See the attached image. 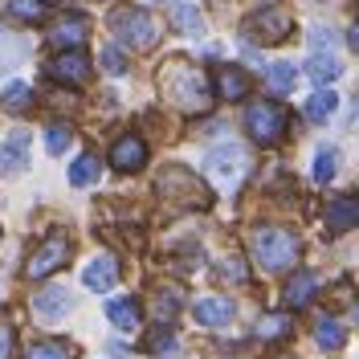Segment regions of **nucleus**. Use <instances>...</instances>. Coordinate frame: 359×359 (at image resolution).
<instances>
[{"instance_id":"b1692460","label":"nucleus","mask_w":359,"mask_h":359,"mask_svg":"<svg viewBox=\"0 0 359 359\" xmlns=\"http://www.w3.org/2000/svg\"><path fill=\"white\" fill-rule=\"evenodd\" d=\"M314 339H318V347H327V351H335V347H343V339H347V331H343V323L339 318H318L314 323Z\"/></svg>"},{"instance_id":"0eeeda50","label":"nucleus","mask_w":359,"mask_h":359,"mask_svg":"<svg viewBox=\"0 0 359 359\" xmlns=\"http://www.w3.org/2000/svg\"><path fill=\"white\" fill-rule=\"evenodd\" d=\"M290 13L286 8H262V13H253L245 21V33L253 37V41H266V45H278V41H286L290 37Z\"/></svg>"},{"instance_id":"72a5a7b5","label":"nucleus","mask_w":359,"mask_h":359,"mask_svg":"<svg viewBox=\"0 0 359 359\" xmlns=\"http://www.w3.org/2000/svg\"><path fill=\"white\" fill-rule=\"evenodd\" d=\"M45 147H49V156H62L69 147V131L66 127H49V135H45Z\"/></svg>"},{"instance_id":"e433bc0d","label":"nucleus","mask_w":359,"mask_h":359,"mask_svg":"<svg viewBox=\"0 0 359 359\" xmlns=\"http://www.w3.org/2000/svg\"><path fill=\"white\" fill-rule=\"evenodd\" d=\"M0 359H13V331L0 327Z\"/></svg>"},{"instance_id":"c756f323","label":"nucleus","mask_w":359,"mask_h":359,"mask_svg":"<svg viewBox=\"0 0 359 359\" xmlns=\"http://www.w3.org/2000/svg\"><path fill=\"white\" fill-rule=\"evenodd\" d=\"M21 57H25V41H21V37L0 33V74L13 66V62H21Z\"/></svg>"},{"instance_id":"4be33fe9","label":"nucleus","mask_w":359,"mask_h":359,"mask_svg":"<svg viewBox=\"0 0 359 359\" xmlns=\"http://www.w3.org/2000/svg\"><path fill=\"white\" fill-rule=\"evenodd\" d=\"M339 107V94L335 90H314L311 98H306V118L311 123H323V118H331Z\"/></svg>"},{"instance_id":"c85d7f7f","label":"nucleus","mask_w":359,"mask_h":359,"mask_svg":"<svg viewBox=\"0 0 359 359\" xmlns=\"http://www.w3.org/2000/svg\"><path fill=\"white\" fill-rule=\"evenodd\" d=\"M290 314H266V318H262V323H257V335L262 339H286L290 335Z\"/></svg>"},{"instance_id":"9d476101","label":"nucleus","mask_w":359,"mask_h":359,"mask_svg":"<svg viewBox=\"0 0 359 359\" xmlns=\"http://www.w3.org/2000/svg\"><path fill=\"white\" fill-rule=\"evenodd\" d=\"M90 33V21L82 13H74V17H62V21L49 29V45H57V49H78V45L86 41Z\"/></svg>"},{"instance_id":"412c9836","label":"nucleus","mask_w":359,"mask_h":359,"mask_svg":"<svg viewBox=\"0 0 359 359\" xmlns=\"http://www.w3.org/2000/svg\"><path fill=\"white\" fill-rule=\"evenodd\" d=\"M306 74H311L314 82H335L339 74H343V62H339L335 53H311Z\"/></svg>"},{"instance_id":"5701e85b","label":"nucleus","mask_w":359,"mask_h":359,"mask_svg":"<svg viewBox=\"0 0 359 359\" xmlns=\"http://www.w3.org/2000/svg\"><path fill=\"white\" fill-rule=\"evenodd\" d=\"M4 17L25 25H37L45 17V0H4Z\"/></svg>"},{"instance_id":"6ab92c4d","label":"nucleus","mask_w":359,"mask_h":359,"mask_svg":"<svg viewBox=\"0 0 359 359\" xmlns=\"http://www.w3.org/2000/svg\"><path fill=\"white\" fill-rule=\"evenodd\" d=\"M172 25H176L180 33H188V37H201L204 33V17L192 0H176L172 4Z\"/></svg>"},{"instance_id":"20e7f679","label":"nucleus","mask_w":359,"mask_h":359,"mask_svg":"<svg viewBox=\"0 0 359 359\" xmlns=\"http://www.w3.org/2000/svg\"><path fill=\"white\" fill-rule=\"evenodd\" d=\"M111 29H114V37H118L123 45H131V49H151V45L159 41V21L151 17V13H139V8L114 13Z\"/></svg>"},{"instance_id":"f8f14e48","label":"nucleus","mask_w":359,"mask_h":359,"mask_svg":"<svg viewBox=\"0 0 359 359\" xmlns=\"http://www.w3.org/2000/svg\"><path fill=\"white\" fill-rule=\"evenodd\" d=\"M118 262L114 257H94L86 269H82V282H86L90 290H98V294H107L111 286H118Z\"/></svg>"},{"instance_id":"4c0bfd02","label":"nucleus","mask_w":359,"mask_h":359,"mask_svg":"<svg viewBox=\"0 0 359 359\" xmlns=\"http://www.w3.org/2000/svg\"><path fill=\"white\" fill-rule=\"evenodd\" d=\"M347 41H351V49H359V29H351V37H347Z\"/></svg>"},{"instance_id":"aec40b11","label":"nucleus","mask_w":359,"mask_h":359,"mask_svg":"<svg viewBox=\"0 0 359 359\" xmlns=\"http://www.w3.org/2000/svg\"><path fill=\"white\" fill-rule=\"evenodd\" d=\"M33 107V86L29 82H8V86L0 90V111H13V114H21Z\"/></svg>"},{"instance_id":"dca6fc26","label":"nucleus","mask_w":359,"mask_h":359,"mask_svg":"<svg viewBox=\"0 0 359 359\" xmlns=\"http://www.w3.org/2000/svg\"><path fill=\"white\" fill-rule=\"evenodd\" d=\"M217 94L229 98V102H237V98H245L249 94V74L237 66H221L217 69Z\"/></svg>"},{"instance_id":"ddd939ff","label":"nucleus","mask_w":359,"mask_h":359,"mask_svg":"<svg viewBox=\"0 0 359 359\" xmlns=\"http://www.w3.org/2000/svg\"><path fill=\"white\" fill-rule=\"evenodd\" d=\"M29 163V135L17 131L13 143H0V176H21Z\"/></svg>"},{"instance_id":"473e14b6","label":"nucleus","mask_w":359,"mask_h":359,"mask_svg":"<svg viewBox=\"0 0 359 359\" xmlns=\"http://www.w3.org/2000/svg\"><path fill=\"white\" fill-rule=\"evenodd\" d=\"M335 41L331 29H311V53H335Z\"/></svg>"},{"instance_id":"f704fd0d","label":"nucleus","mask_w":359,"mask_h":359,"mask_svg":"<svg viewBox=\"0 0 359 359\" xmlns=\"http://www.w3.org/2000/svg\"><path fill=\"white\" fill-rule=\"evenodd\" d=\"M147 351H163V355H172V351H176V339L168 335V331H156V335L147 339Z\"/></svg>"},{"instance_id":"2f4dec72","label":"nucleus","mask_w":359,"mask_h":359,"mask_svg":"<svg viewBox=\"0 0 359 359\" xmlns=\"http://www.w3.org/2000/svg\"><path fill=\"white\" fill-rule=\"evenodd\" d=\"M102 66H107V74H114V78L127 74V57H123L118 45H107V49H102Z\"/></svg>"},{"instance_id":"f03ea898","label":"nucleus","mask_w":359,"mask_h":359,"mask_svg":"<svg viewBox=\"0 0 359 359\" xmlns=\"http://www.w3.org/2000/svg\"><path fill=\"white\" fill-rule=\"evenodd\" d=\"M298 249L302 245H298V237H294L290 229L266 224V229L253 233V257H257V266L269 269V273H286V269H294Z\"/></svg>"},{"instance_id":"423d86ee","label":"nucleus","mask_w":359,"mask_h":359,"mask_svg":"<svg viewBox=\"0 0 359 359\" xmlns=\"http://www.w3.org/2000/svg\"><path fill=\"white\" fill-rule=\"evenodd\" d=\"M69 257H74V241L62 237V233H53V237H45L41 249L29 257L25 273H29V278H49V273H57V269L66 266Z\"/></svg>"},{"instance_id":"f257e3e1","label":"nucleus","mask_w":359,"mask_h":359,"mask_svg":"<svg viewBox=\"0 0 359 359\" xmlns=\"http://www.w3.org/2000/svg\"><path fill=\"white\" fill-rule=\"evenodd\" d=\"M159 90H163V98L180 107L184 114H201L208 111V102H212V86H208V78H204L196 66H188L184 57L176 62H168V66L159 69Z\"/></svg>"},{"instance_id":"cd10ccee","label":"nucleus","mask_w":359,"mask_h":359,"mask_svg":"<svg viewBox=\"0 0 359 359\" xmlns=\"http://www.w3.org/2000/svg\"><path fill=\"white\" fill-rule=\"evenodd\" d=\"M98 172H102V168H98V159H94V156H82L78 163H69V184L86 188V184H94V180H98Z\"/></svg>"},{"instance_id":"4468645a","label":"nucleus","mask_w":359,"mask_h":359,"mask_svg":"<svg viewBox=\"0 0 359 359\" xmlns=\"http://www.w3.org/2000/svg\"><path fill=\"white\" fill-rule=\"evenodd\" d=\"M69 306H74V294L66 286H49V290H41L33 298V311L41 318H62V314H69Z\"/></svg>"},{"instance_id":"9b49d317","label":"nucleus","mask_w":359,"mask_h":359,"mask_svg":"<svg viewBox=\"0 0 359 359\" xmlns=\"http://www.w3.org/2000/svg\"><path fill=\"white\" fill-rule=\"evenodd\" d=\"M143 159H147V143H143L139 135H123V139H114L111 163L118 168V172H135V168H143Z\"/></svg>"},{"instance_id":"f3484780","label":"nucleus","mask_w":359,"mask_h":359,"mask_svg":"<svg viewBox=\"0 0 359 359\" xmlns=\"http://www.w3.org/2000/svg\"><path fill=\"white\" fill-rule=\"evenodd\" d=\"M314 290H318V282H314V273L311 269H302V273H294L290 282H286V306H311V298H314Z\"/></svg>"},{"instance_id":"c9c22d12","label":"nucleus","mask_w":359,"mask_h":359,"mask_svg":"<svg viewBox=\"0 0 359 359\" xmlns=\"http://www.w3.org/2000/svg\"><path fill=\"white\" fill-rule=\"evenodd\" d=\"M221 273L224 278H233V282H245V266H241V257H229L221 266Z\"/></svg>"},{"instance_id":"7c9ffc66","label":"nucleus","mask_w":359,"mask_h":359,"mask_svg":"<svg viewBox=\"0 0 359 359\" xmlns=\"http://www.w3.org/2000/svg\"><path fill=\"white\" fill-rule=\"evenodd\" d=\"M176 311H180V294H176V290H163V294L156 298V318H159V323H168Z\"/></svg>"},{"instance_id":"6e6552de","label":"nucleus","mask_w":359,"mask_h":359,"mask_svg":"<svg viewBox=\"0 0 359 359\" xmlns=\"http://www.w3.org/2000/svg\"><path fill=\"white\" fill-rule=\"evenodd\" d=\"M45 74L53 78V82H66V86H82L90 78V57L82 53V49H66V53H57L49 66H45Z\"/></svg>"},{"instance_id":"a211bd4d","label":"nucleus","mask_w":359,"mask_h":359,"mask_svg":"<svg viewBox=\"0 0 359 359\" xmlns=\"http://www.w3.org/2000/svg\"><path fill=\"white\" fill-rule=\"evenodd\" d=\"M107 318H111L114 331H139V306H135L131 298H111L107 302Z\"/></svg>"},{"instance_id":"7ed1b4c3","label":"nucleus","mask_w":359,"mask_h":359,"mask_svg":"<svg viewBox=\"0 0 359 359\" xmlns=\"http://www.w3.org/2000/svg\"><path fill=\"white\" fill-rule=\"evenodd\" d=\"M204 172L221 192H237L241 180L249 176V151L241 143H221V147H212L204 156Z\"/></svg>"},{"instance_id":"1a4fd4ad","label":"nucleus","mask_w":359,"mask_h":359,"mask_svg":"<svg viewBox=\"0 0 359 359\" xmlns=\"http://www.w3.org/2000/svg\"><path fill=\"white\" fill-rule=\"evenodd\" d=\"M192 314H196L201 327H229V323L237 318V302H233V298H221V294H217V298H201Z\"/></svg>"},{"instance_id":"39448f33","label":"nucleus","mask_w":359,"mask_h":359,"mask_svg":"<svg viewBox=\"0 0 359 359\" xmlns=\"http://www.w3.org/2000/svg\"><path fill=\"white\" fill-rule=\"evenodd\" d=\"M245 131L262 143V147H273V143H282V135H286V111L278 107V102H253L245 111Z\"/></svg>"},{"instance_id":"393cba45","label":"nucleus","mask_w":359,"mask_h":359,"mask_svg":"<svg viewBox=\"0 0 359 359\" xmlns=\"http://www.w3.org/2000/svg\"><path fill=\"white\" fill-rule=\"evenodd\" d=\"M294 78H298V69L290 66V62H273V66H266V82L273 94H286V90H294Z\"/></svg>"},{"instance_id":"bb28decb","label":"nucleus","mask_w":359,"mask_h":359,"mask_svg":"<svg viewBox=\"0 0 359 359\" xmlns=\"http://www.w3.org/2000/svg\"><path fill=\"white\" fill-rule=\"evenodd\" d=\"M74 351H69L66 339H37L33 347H29V359H69Z\"/></svg>"},{"instance_id":"a878e982","label":"nucleus","mask_w":359,"mask_h":359,"mask_svg":"<svg viewBox=\"0 0 359 359\" xmlns=\"http://www.w3.org/2000/svg\"><path fill=\"white\" fill-rule=\"evenodd\" d=\"M335 172H339V151L335 147H318V151H314V180H318V184H331Z\"/></svg>"},{"instance_id":"2eb2a0df","label":"nucleus","mask_w":359,"mask_h":359,"mask_svg":"<svg viewBox=\"0 0 359 359\" xmlns=\"http://www.w3.org/2000/svg\"><path fill=\"white\" fill-rule=\"evenodd\" d=\"M327 224H331L335 233L355 229L359 224V196H339V201H331V208H327Z\"/></svg>"}]
</instances>
